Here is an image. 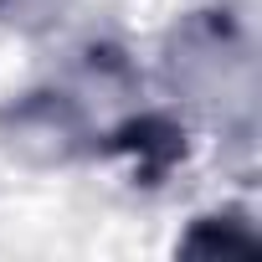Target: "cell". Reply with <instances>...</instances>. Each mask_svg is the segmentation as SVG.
<instances>
[{
  "mask_svg": "<svg viewBox=\"0 0 262 262\" xmlns=\"http://www.w3.org/2000/svg\"><path fill=\"white\" fill-rule=\"evenodd\" d=\"M93 118L62 88H31L0 103V149L31 170H57L93 155Z\"/></svg>",
  "mask_w": 262,
  "mask_h": 262,
  "instance_id": "1",
  "label": "cell"
},
{
  "mask_svg": "<svg viewBox=\"0 0 262 262\" xmlns=\"http://www.w3.org/2000/svg\"><path fill=\"white\" fill-rule=\"evenodd\" d=\"M93 155L128 160V165H134V180L155 190L175 165H185L190 134H185V123L170 118V113H134V118H123L118 128H108L103 139H93Z\"/></svg>",
  "mask_w": 262,
  "mask_h": 262,
  "instance_id": "2",
  "label": "cell"
},
{
  "mask_svg": "<svg viewBox=\"0 0 262 262\" xmlns=\"http://www.w3.org/2000/svg\"><path fill=\"white\" fill-rule=\"evenodd\" d=\"M257 231L247 226L242 211H221V216H195L190 231L180 236L185 257H216V252H257Z\"/></svg>",
  "mask_w": 262,
  "mask_h": 262,
  "instance_id": "3",
  "label": "cell"
},
{
  "mask_svg": "<svg viewBox=\"0 0 262 262\" xmlns=\"http://www.w3.org/2000/svg\"><path fill=\"white\" fill-rule=\"evenodd\" d=\"M62 16H67V0H0V26L21 36H41Z\"/></svg>",
  "mask_w": 262,
  "mask_h": 262,
  "instance_id": "4",
  "label": "cell"
},
{
  "mask_svg": "<svg viewBox=\"0 0 262 262\" xmlns=\"http://www.w3.org/2000/svg\"><path fill=\"white\" fill-rule=\"evenodd\" d=\"M82 57H88V77H93L98 88H108V93H128V88L139 82L134 62H128L118 47H108V41H103V47H88Z\"/></svg>",
  "mask_w": 262,
  "mask_h": 262,
  "instance_id": "5",
  "label": "cell"
}]
</instances>
